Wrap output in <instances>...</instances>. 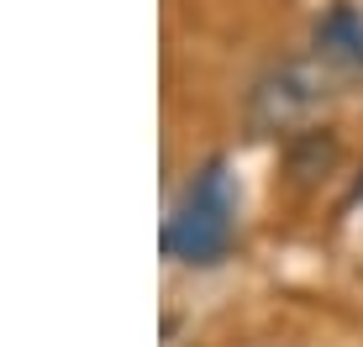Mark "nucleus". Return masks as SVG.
I'll list each match as a JSON object with an SVG mask.
<instances>
[{
  "label": "nucleus",
  "mask_w": 363,
  "mask_h": 347,
  "mask_svg": "<svg viewBox=\"0 0 363 347\" xmlns=\"http://www.w3.org/2000/svg\"><path fill=\"white\" fill-rule=\"evenodd\" d=\"M237 232V195L227 164H206L195 174V184L184 190L179 210L164 221V253L179 263H221Z\"/></svg>",
  "instance_id": "f257e3e1"
},
{
  "label": "nucleus",
  "mask_w": 363,
  "mask_h": 347,
  "mask_svg": "<svg viewBox=\"0 0 363 347\" xmlns=\"http://www.w3.org/2000/svg\"><path fill=\"white\" fill-rule=\"evenodd\" d=\"M337 137L332 132H321V127H306V132H295L290 147H284V174H290L295 184H316L321 174H332L337 169Z\"/></svg>",
  "instance_id": "20e7f679"
},
{
  "label": "nucleus",
  "mask_w": 363,
  "mask_h": 347,
  "mask_svg": "<svg viewBox=\"0 0 363 347\" xmlns=\"http://www.w3.org/2000/svg\"><path fill=\"white\" fill-rule=\"evenodd\" d=\"M321 101H327V79H321L316 69L311 64H279L247 95V127H253L258 137H264V132H284V127H295V121H306Z\"/></svg>",
  "instance_id": "f03ea898"
},
{
  "label": "nucleus",
  "mask_w": 363,
  "mask_h": 347,
  "mask_svg": "<svg viewBox=\"0 0 363 347\" xmlns=\"http://www.w3.org/2000/svg\"><path fill=\"white\" fill-rule=\"evenodd\" d=\"M316 58L332 69H363V11L337 0L316 21Z\"/></svg>",
  "instance_id": "7ed1b4c3"
}]
</instances>
